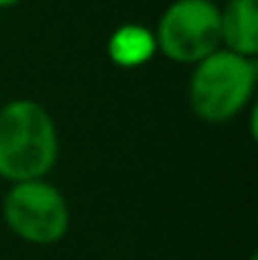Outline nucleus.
<instances>
[{"mask_svg":"<svg viewBox=\"0 0 258 260\" xmlns=\"http://www.w3.org/2000/svg\"><path fill=\"white\" fill-rule=\"evenodd\" d=\"M59 159V129L51 111L33 99L0 104V177L46 179Z\"/></svg>","mask_w":258,"mask_h":260,"instance_id":"obj_1","label":"nucleus"},{"mask_svg":"<svg viewBox=\"0 0 258 260\" xmlns=\"http://www.w3.org/2000/svg\"><path fill=\"white\" fill-rule=\"evenodd\" d=\"M256 84V58L218 48L192 66L187 104L205 124H225L253 104Z\"/></svg>","mask_w":258,"mask_h":260,"instance_id":"obj_2","label":"nucleus"},{"mask_svg":"<svg viewBox=\"0 0 258 260\" xmlns=\"http://www.w3.org/2000/svg\"><path fill=\"white\" fill-rule=\"evenodd\" d=\"M5 228L28 245H56L71 228V210L64 192L48 179L13 182L3 197Z\"/></svg>","mask_w":258,"mask_h":260,"instance_id":"obj_3","label":"nucleus"},{"mask_svg":"<svg viewBox=\"0 0 258 260\" xmlns=\"http://www.w3.org/2000/svg\"><path fill=\"white\" fill-rule=\"evenodd\" d=\"M152 33L165 58L195 66L220 48V8L213 0H172Z\"/></svg>","mask_w":258,"mask_h":260,"instance_id":"obj_4","label":"nucleus"},{"mask_svg":"<svg viewBox=\"0 0 258 260\" xmlns=\"http://www.w3.org/2000/svg\"><path fill=\"white\" fill-rule=\"evenodd\" d=\"M220 48L258 56V0H228L220 8Z\"/></svg>","mask_w":258,"mask_h":260,"instance_id":"obj_5","label":"nucleus"},{"mask_svg":"<svg viewBox=\"0 0 258 260\" xmlns=\"http://www.w3.org/2000/svg\"><path fill=\"white\" fill-rule=\"evenodd\" d=\"M157 53L155 33L137 23L119 25L106 41V56L119 69H139L150 63Z\"/></svg>","mask_w":258,"mask_h":260,"instance_id":"obj_6","label":"nucleus"},{"mask_svg":"<svg viewBox=\"0 0 258 260\" xmlns=\"http://www.w3.org/2000/svg\"><path fill=\"white\" fill-rule=\"evenodd\" d=\"M20 0H0V10H8V8H15Z\"/></svg>","mask_w":258,"mask_h":260,"instance_id":"obj_7","label":"nucleus"},{"mask_svg":"<svg viewBox=\"0 0 258 260\" xmlns=\"http://www.w3.org/2000/svg\"><path fill=\"white\" fill-rule=\"evenodd\" d=\"M246 260H258V255H256V253H251V255H248Z\"/></svg>","mask_w":258,"mask_h":260,"instance_id":"obj_8","label":"nucleus"}]
</instances>
